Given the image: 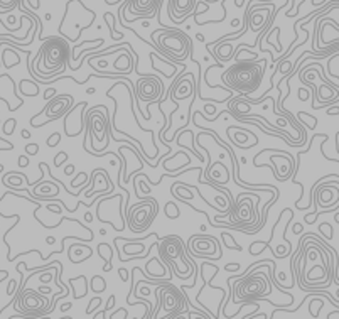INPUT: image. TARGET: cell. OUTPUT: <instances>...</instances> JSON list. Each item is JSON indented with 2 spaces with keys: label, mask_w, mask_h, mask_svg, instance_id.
Listing matches in <instances>:
<instances>
[{
  "label": "cell",
  "mask_w": 339,
  "mask_h": 319,
  "mask_svg": "<svg viewBox=\"0 0 339 319\" xmlns=\"http://www.w3.org/2000/svg\"><path fill=\"white\" fill-rule=\"evenodd\" d=\"M19 165H20V167H25V165H29V157L27 156H20L19 157Z\"/></svg>",
  "instance_id": "13"
},
{
  "label": "cell",
  "mask_w": 339,
  "mask_h": 319,
  "mask_svg": "<svg viewBox=\"0 0 339 319\" xmlns=\"http://www.w3.org/2000/svg\"><path fill=\"white\" fill-rule=\"evenodd\" d=\"M120 277H122V280H127L128 279V272L125 269H120Z\"/></svg>",
  "instance_id": "17"
},
{
  "label": "cell",
  "mask_w": 339,
  "mask_h": 319,
  "mask_svg": "<svg viewBox=\"0 0 339 319\" xmlns=\"http://www.w3.org/2000/svg\"><path fill=\"white\" fill-rule=\"evenodd\" d=\"M85 220H86V221H91V220H93L91 213H86V215H85Z\"/></svg>",
  "instance_id": "20"
},
{
  "label": "cell",
  "mask_w": 339,
  "mask_h": 319,
  "mask_svg": "<svg viewBox=\"0 0 339 319\" xmlns=\"http://www.w3.org/2000/svg\"><path fill=\"white\" fill-rule=\"evenodd\" d=\"M179 215H181V213H179L177 206L174 205V201H169V203H167V205H166V216H167V218L175 220Z\"/></svg>",
  "instance_id": "7"
},
{
  "label": "cell",
  "mask_w": 339,
  "mask_h": 319,
  "mask_svg": "<svg viewBox=\"0 0 339 319\" xmlns=\"http://www.w3.org/2000/svg\"><path fill=\"white\" fill-rule=\"evenodd\" d=\"M86 93H88V95H93V93H95V88H88Z\"/></svg>",
  "instance_id": "21"
},
{
  "label": "cell",
  "mask_w": 339,
  "mask_h": 319,
  "mask_svg": "<svg viewBox=\"0 0 339 319\" xmlns=\"http://www.w3.org/2000/svg\"><path fill=\"white\" fill-rule=\"evenodd\" d=\"M196 39H197V41H204V37L201 36V34H197V36H196Z\"/></svg>",
  "instance_id": "22"
},
{
  "label": "cell",
  "mask_w": 339,
  "mask_h": 319,
  "mask_svg": "<svg viewBox=\"0 0 339 319\" xmlns=\"http://www.w3.org/2000/svg\"><path fill=\"white\" fill-rule=\"evenodd\" d=\"M37 152H39V146H37V144H27V146H25V154L36 156Z\"/></svg>",
  "instance_id": "11"
},
{
  "label": "cell",
  "mask_w": 339,
  "mask_h": 319,
  "mask_svg": "<svg viewBox=\"0 0 339 319\" xmlns=\"http://www.w3.org/2000/svg\"><path fill=\"white\" fill-rule=\"evenodd\" d=\"M98 304H100V297H95V299H93V303H91V304H89V306H88L86 313H88V314H91L93 311H95V308H96V306H98Z\"/></svg>",
  "instance_id": "12"
},
{
  "label": "cell",
  "mask_w": 339,
  "mask_h": 319,
  "mask_svg": "<svg viewBox=\"0 0 339 319\" xmlns=\"http://www.w3.org/2000/svg\"><path fill=\"white\" fill-rule=\"evenodd\" d=\"M336 221H338V223H339V213H336Z\"/></svg>",
  "instance_id": "24"
},
{
  "label": "cell",
  "mask_w": 339,
  "mask_h": 319,
  "mask_svg": "<svg viewBox=\"0 0 339 319\" xmlns=\"http://www.w3.org/2000/svg\"><path fill=\"white\" fill-rule=\"evenodd\" d=\"M267 61H252V59H238L233 66L226 70L223 80L230 84L233 90L245 93H252L260 86Z\"/></svg>",
  "instance_id": "2"
},
{
  "label": "cell",
  "mask_w": 339,
  "mask_h": 319,
  "mask_svg": "<svg viewBox=\"0 0 339 319\" xmlns=\"http://www.w3.org/2000/svg\"><path fill=\"white\" fill-rule=\"evenodd\" d=\"M161 5L162 0H127L120 14L128 12L130 14L128 20L130 22H134L137 19H154V17H159Z\"/></svg>",
  "instance_id": "4"
},
{
  "label": "cell",
  "mask_w": 339,
  "mask_h": 319,
  "mask_svg": "<svg viewBox=\"0 0 339 319\" xmlns=\"http://www.w3.org/2000/svg\"><path fill=\"white\" fill-rule=\"evenodd\" d=\"M150 39L162 56H166L169 61H181L191 56L192 51V41L186 32L175 27H164L154 31L150 34Z\"/></svg>",
  "instance_id": "3"
},
{
  "label": "cell",
  "mask_w": 339,
  "mask_h": 319,
  "mask_svg": "<svg viewBox=\"0 0 339 319\" xmlns=\"http://www.w3.org/2000/svg\"><path fill=\"white\" fill-rule=\"evenodd\" d=\"M70 54L71 51L66 41L56 36L48 37L32 61V66H37V73L34 76L42 83L58 81L61 73L66 70Z\"/></svg>",
  "instance_id": "1"
},
{
  "label": "cell",
  "mask_w": 339,
  "mask_h": 319,
  "mask_svg": "<svg viewBox=\"0 0 339 319\" xmlns=\"http://www.w3.org/2000/svg\"><path fill=\"white\" fill-rule=\"evenodd\" d=\"M24 0H0V14H7V12L14 10L15 7H22Z\"/></svg>",
  "instance_id": "6"
},
{
  "label": "cell",
  "mask_w": 339,
  "mask_h": 319,
  "mask_svg": "<svg viewBox=\"0 0 339 319\" xmlns=\"http://www.w3.org/2000/svg\"><path fill=\"white\" fill-rule=\"evenodd\" d=\"M328 113H329V115H338V113H339V108H329V110H328Z\"/></svg>",
  "instance_id": "18"
},
{
  "label": "cell",
  "mask_w": 339,
  "mask_h": 319,
  "mask_svg": "<svg viewBox=\"0 0 339 319\" xmlns=\"http://www.w3.org/2000/svg\"><path fill=\"white\" fill-rule=\"evenodd\" d=\"M162 81L157 78V76H145L139 80V84H137V93L142 100H156L159 95L162 93Z\"/></svg>",
  "instance_id": "5"
},
{
  "label": "cell",
  "mask_w": 339,
  "mask_h": 319,
  "mask_svg": "<svg viewBox=\"0 0 339 319\" xmlns=\"http://www.w3.org/2000/svg\"><path fill=\"white\" fill-rule=\"evenodd\" d=\"M105 20L110 24L111 37H113V39H117V36H115V17H113V14H105Z\"/></svg>",
  "instance_id": "9"
},
{
  "label": "cell",
  "mask_w": 339,
  "mask_h": 319,
  "mask_svg": "<svg viewBox=\"0 0 339 319\" xmlns=\"http://www.w3.org/2000/svg\"><path fill=\"white\" fill-rule=\"evenodd\" d=\"M59 142H61V134H59V132H54V134L51 135V137H49L48 140H46V144H48V147H56Z\"/></svg>",
  "instance_id": "8"
},
{
  "label": "cell",
  "mask_w": 339,
  "mask_h": 319,
  "mask_svg": "<svg viewBox=\"0 0 339 319\" xmlns=\"http://www.w3.org/2000/svg\"><path fill=\"white\" fill-rule=\"evenodd\" d=\"M73 172H75V165H73V164H70V165H66V167H64V174H66V176H71Z\"/></svg>",
  "instance_id": "14"
},
{
  "label": "cell",
  "mask_w": 339,
  "mask_h": 319,
  "mask_svg": "<svg viewBox=\"0 0 339 319\" xmlns=\"http://www.w3.org/2000/svg\"><path fill=\"white\" fill-rule=\"evenodd\" d=\"M20 135H22L24 139H29V137H31V132H29V130H22V134H20Z\"/></svg>",
  "instance_id": "19"
},
{
  "label": "cell",
  "mask_w": 339,
  "mask_h": 319,
  "mask_svg": "<svg viewBox=\"0 0 339 319\" xmlns=\"http://www.w3.org/2000/svg\"><path fill=\"white\" fill-rule=\"evenodd\" d=\"M68 160V154L66 152H59L58 156H56V159H54V165L56 167H61V165L66 162Z\"/></svg>",
  "instance_id": "10"
},
{
  "label": "cell",
  "mask_w": 339,
  "mask_h": 319,
  "mask_svg": "<svg viewBox=\"0 0 339 319\" xmlns=\"http://www.w3.org/2000/svg\"><path fill=\"white\" fill-rule=\"evenodd\" d=\"M54 93H56V90H54V88H51V90H48V91H46V95H44V98H46V100H49V98H53V96H54Z\"/></svg>",
  "instance_id": "16"
},
{
  "label": "cell",
  "mask_w": 339,
  "mask_h": 319,
  "mask_svg": "<svg viewBox=\"0 0 339 319\" xmlns=\"http://www.w3.org/2000/svg\"><path fill=\"white\" fill-rule=\"evenodd\" d=\"M225 269H226V270H230V272L238 270V269H240V263H230V265H226Z\"/></svg>",
  "instance_id": "15"
},
{
  "label": "cell",
  "mask_w": 339,
  "mask_h": 319,
  "mask_svg": "<svg viewBox=\"0 0 339 319\" xmlns=\"http://www.w3.org/2000/svg\"><path fill=\"white\" fill-rule=\"evenodd\" d=\"M204 2H208V3L211 2V3H213V2H220V0H204Z\"/></svg>",
  "instance_id": "23"
}]
</instances>
